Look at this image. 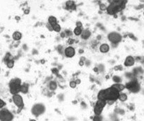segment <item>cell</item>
I'll return each mask as SVG.
<instances>
[{"label":"cell","mask_w":144,"mask_h":121,"mask_svg":"<svg viewBox=\"0 0 144 121\" xmlns=\"http://www.w3.org/2000/svg\"><path fill=\"white\" fill-rule=\"evenodd\" d=\"M119 91L111 87L110 88L100 91L98 94V99L105 101H115L119 98Z\"/></svg>","instance_id":"obj_1"},{"label":"cell","mask_w":144,"mask_h":121,"mask_svg":"<svg viewBox=\"0 0 144 121\" xmlns=\"http://www.w3.org/2000/svg\"><path fill=\"white\" fill-rule=\"evenodd\" d=\"M21 80L18 78L14 79L10 83V92L14 95H16L21 91Z\"/></svg>","instance_id":"obj_2"},{"label":"cell","mask_w":144,"mask_h":121,"mask_svg":"<svg viewBox=\"0 0 144 121\" xmlns=\"http://www.w3.org/2000/svg\"><path fill=\"white\" fill-rule=\"evenodd\" d=\"M0 118L1 121H11L13 119V115L7 109H2L0 112Z\"/></svg>","instance_id":"obj_3"},{"label":"cell","mask_w":144,"mask_h":121,"mask_svg":"<svg viewBox=\"0 0 144 121\" xmlns=\"http://www.w3.org/2000/svg\"><path fill=\"white\" fill-rule=\"evenodd\" d=\"M105 104H106V101L98 100V102L96 103V105L95 106V108H94V112L96 115H100L102 113V110Z\"/></svg>","instance_id":"obj_4"},{"label":"cell","mask_w":144,"mask_h":121,"mask_svg":"<svg viewBox=\"0 0 144 121\" xmlns=\"http://www.w3.org/2000/svg\"><path fill=\"white\" fill-rule=\"evenodd\" d=\"M108 39L112 43H119L121 40V36L116 32H112L108 35Z\"/></svg>","instance_id":"obj_5"},{"label":"cell","mask_w":144,"mask_h":121,"mask_svg":"<svg viewBox=\"0 0 144 121\" xmlns=\"http://www.w3.org/2000/svg\"><path fill=\"white\" fill-rule=\"evenodd\" d=\"M45 110V108L43 105L41 104H37L32 109V112L36 116H39V114H41Z\"/></svg>","instance_id":"obj_6"},{"label":"cell","mask_w":144,"mask_h":121,"mask_svg":"<svg viewBox=\"0 0 144 121\" xmlns=\"http://www.w3.org/2000/svg\"><path fill=\"white\" fill-rule=\"evenodd\" d=\"M13 101L14 104H16V106H17L19 108H22L23 107V100H22V98L21 97L20 95L18 94H16L14 95L13 96Z\"/></svg>","instance_id":"obj_7"},{"label":"cell","mask_w":144,"mask_h":121,"mask_svg":"<svg viewBox=\"0 0 144 121\" xmlns=\"http://www.w3.org/2000/svg\"><path fill=\"white\" fill-rule=\"evenodd\" d=\"M126 88L133 92H137L139 90V86L136 81H131L126 84Z\"/></svg>","instance_id":"obj_8"},{"label":"cell","mask_w":144,"mask_h":121,"mask_svg":"<svg viewBox=\"0 0 144 121\" xmlns=\"http://www.w3.org/2000/svg\"><path fill=\"white\" fill-rule=\"evenodd\" d=\"M65 55L67 57H72L75 55V48L72 46H68L65 49Z\"/></svg>","instance_id":"obj_9"},{"label":"cell","mask_w":144,"mask_h":121,"mask_svg":"<svg viewBox=\"0 0 144 121\" xmlns=\"http://www.w3.org/2000/svg\"><path fill=\"white\" fill-rule=\"evenodd\" d=\"M135 63V60H134V59L131 57V56H129L126 59V60H125V62H124V65L125 66H132Z\"/></svg>","instance_id":"obj_10"},{"label":"cell","mask_w":144,"mask_h":121,"mask_svg":"<svg viewBox=\"0 0 144 121\" xmlns=\"http://www.w3.org/2000/svg\"><path fill=\"white\" fill-rule=\"evenodd\" d=\"M112 87L114 88V89H116V90L118 91H121L123 90L124 89V88H125L124 86L122 85V84H119V83H116V84L113 85Z\"/></svg>","instance_id":"obj_11"},{"label":"cell","mask_w":144,"mask_h":121,"mask_svg":"<svg viewBox=\"0 0 144 121\" xmlns=\"http://www.w3.org/2000/svg\"><path fill=\"white\" fill-rule=\"evenodd\" d=\"M109 49H110V47L107 44H103L100 46V51L102 53H107Z\"/></svg>","instance_id":"obj_12"},{"label":"cell","mask_w":144,"mask_h":121,"mask_svg":"<svg viewBox=\"0 0 144 121\" xmlns=\"http://www.w3.org/2000/svg\"><path fill=\"white\" fill-rule=\"evenodd\" d=\"M91 35L90 31L89 30H85L82 32V34H81V36L83 39H87Z\"/></svg>","instance_id":"obj_13"},{"label":"cell","mask_w":144,"mask_h":121,"mask_svg":"<svg viewBox=\"0 0 144 121\" xmlns=\"http://www.w3.org/2000/svg\"><path fill=\"white\" fill-rule=\"evenodd\" d=\"M48 21H49V24L52 26H55L56 24H58V23H57L56 18H55V17H54V16H51V17H49Z\"/></svg>","instance_id":"obj_14"},{"label":"cell","mask_w":144,"mask_h":121,"mask_svg":"<svg viewBox=\"0 0 144 121\" xmlns=\"http://www.w3.org/2000/svg\"><path fill=\"white\" fill-rule=\"evenodd\" d=\"M12 37H13L14 40H19L21 38H22V34H21V33L19 32H15L13 34Z\"/></svg>","instance_id":"obj_15"},{"label":"cell","mask_w":144,"mask_h":121,"mask_svg":"<svg viewBox=\"0 0 144 121\" xmlns=\"http://www.w3.org/2000/svg\"><path fill=\"white\" fill-rule=\"evenodd\" d=\"M66 7L68 8H76V6L75 5V2L72 1H68L66 2ZM74 9V8H73Z\"/></svg>","instance_id":"obj_16"},{"label":"cell","mask_w":144,"mask_h":121,"mask_svg":"<svg viewBox=\"0 0 144 121\" xmlns=\"http://www.w3.org/2000/svg\"><path fill=\"white\" fill-rule=\"evenodd\" d=\"M74 33H75L77 36H79L80 34L82 33V30H81V27H78V26H77V28H75V29L74 30Z\"/></svg>","instance_id":"obj_17"},{"label":"cell","mask_w":144,"mask_h":121,"mask_svg":"<svg viewBox=\"0 0 144 121\" xmlns=\"http://www.w3.org/2000/svg\"><path fill=\"white\" fill-rule=\"evenodd\" d=\"M21 91L23 93H26L28 91V86L26 84H24L22 86H21Z\"/></svg>","instance_id":"obj_18"},{"label":"cell","mask_w":144,"mask_h":121,"mask_svg":"<svg viewBox=\"0 0 144 121\" xmlns=\"http://www.w3.org/2000/svg\"><path fill=\"white\" fill-rule=\"evenodd\" d=\"M49 88L51 90H56L57 88V84L55 81H52L50 84H49Z\"/></svg>","instance_id":"obj_19"},{"label":"cell","mask_w":144,"mask_h":121,"mask_svg":"<svg viewBox=\"0 0 144 121\" xmlns=\"http://www.w3.org/2000/svg\"><path fill=\"white\" fill-rule=\"evenodd\" d=\"M127 99V96L125 93H121L119 96V100L121 101H125Z\"/></svg>","instance_id":"obj_20"},{"label":"cell","mask_w":144,"mask_h":121,"mask_svg":"<svg viewBox=\"0 0 144 121\" xmlns=\"http://www.w3.org/2000/svg\"><path fill=\"white\" fill-rule=\"evenodd\" d=\"M52 28H53V30H55L56 32H60V30H61V27H60V26L58 24H57L54 26H52Z\"/></svg>","instance_id":"obj_21"},{"label":"cell","mask_w":144,"mask_h":121,"mask_svg":"<svg viewBox=\"0 0 144 121\" xmlns=\"http://www.w3.org/2000/svg\"><path fill=\"white\" fill-rule=\"evenodd\" d=\"M7 66L9 68H12L14 67V61L13 60H10L7 62Z\"/></svg>","instance_id":"obj_22"},{"label":"cell","mask_w":144,"mask_h":121,"mask_svg":"<svg viewBox=\"0 0 144 121\" xmlns=\"http://www.w3.org/2000/svg\"><path fill=\"white\" fill-rule=\"evenodd\" d=\"M113 80L115 82H116V83H119V82L121 81V79H120V77H118V76H114L113 77Z\"/></svg>","instance_id":"obj_23"},{"label":"cell","mask_w":144,"mask_h":121,"mask_svg":"<svg viewBox=\"0 0 144 121\" xmlns=\"http://www.w3.org/2000/svg\"><path fill=\"white\" fill-rule=\"evenodd\" d=\"M77 86V83H76V81H71L70 83V86L72 88H75Z\"/></svg>","instance_id":"obj_24"},{"label":"cell","mask_w":144,"mask_h":121,"mask_svg":"<svg viewBox=\"0 0 144 121\" xmlns=\"http://www.w3.org/2000/svg\"><path fill=\"white\" fill-rule=\"evenodd\" d=\"M101 120H102V118L99 115L95 116V118L93 119V121H101Z\"/></svg>","instance_id":"obj_25"},{"label":"cell","mask_w":144,"mask_h":121,"mask_svg":"<svg viewBox=\"0 0 144 121\" xmlns=\"http://www.w3.org/2000/svg\"><path fill=\"white\" fill-rule=\"evenodd\" d=\"M100 9L102 10H105L106 9V7L104 4H101L100 5Z\"/></svg>","instance_id":"obj_26"},{"label":"cell","mask_w":144,"mask_h":121,"mask_svg":"<svg viewBox=\"0 0 144 121\" xmlns=\"http://www.w3.org/2000/svg\"><path fill=\"white\" fill-rule=\"evenodd\" d=\"M74 42H75V41H74V40H73V39H70V38L69 40H68V44H69V45H72V44H73V43H74Z\"/></svg>","instance_id":"obj_27"},{"label":"cell","mask_w":144,"mask_h":121,"mask_svg":"<svg viewBox=\"0 0 144 121\" xmlns=\"http://www.w3.org/2000/svg\"><path fill=\"white\" fill-rule=\"evenodd\" d=\"M1 106H0V107H1V108H2L3 106L5 105V104L4 103V102H3V101L2 100H1Z\"/></svg>","instance_id":"obj_28"},{"label":"cell","mask_w":144,"mask_h":121,"mask_svg":"<svg viewBox=\"0 0 144 121\" xmlns=\"http://www.w3.org/2000/svg\"><path fill=\"white\" fill-rule=\"evenodd\" d=\"M77 26L78 27H81V26H82V24L81 22H77Z\"/></svg>","instance_id":"obj_29"},{"label":"cell","mask_w":144,"mask_h":121,"mask_svg":"<svg viewBox=\"0 0 144 121\" xmlns=\"http://www.w3.org/2000/svg\"><path fill=\"white\" fill-rule=\"evenodd\" d=\"M64 34H66V33H65V32H63V33H62V34H61V36H62V38H64V37L65 36Z\"/></svg>","instance_id":"obj_30"},{"label":"cell","mask_w":144,"mask_h":121,"mask_svg":"<svg viewBox=\"0 0 144 121\" xmlns=\"http://www.w3.org/2000/svg\"><path fill=\"white\" fill-rule=\"evenodd\" d=\"M83 64H84V63H83V61H82V60H81V61H80V63H79V65H83Z\"/></svg>","instance_id":"obj_31"},{"label":"cell","mask_w":144,"mask_h":121,"mask_svg":"<svg viewBox=\"0 0 144 121\" xmlns=\"http://www.w3.org/2000/svg\"><path fill=\"white\" fill-rule=\"evenodd\" d=\"M30 121H36L35 120H30Z\"/></svg>","instance_id":"obj_32"}]
</instances>
